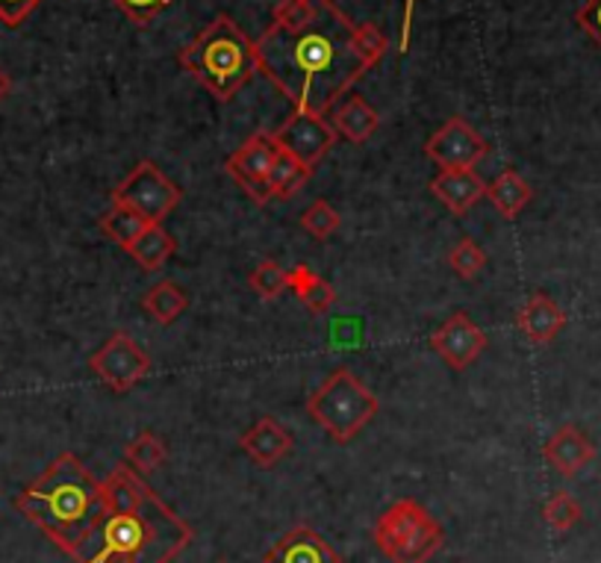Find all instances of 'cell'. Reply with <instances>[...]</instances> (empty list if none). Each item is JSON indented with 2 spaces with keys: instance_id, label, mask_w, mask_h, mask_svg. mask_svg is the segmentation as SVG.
I'll use <instances>...</instances> for the list:
<instances>
[{
  "instance_id": "e0dca14e",
  "label": "cell",
  "mask_w": 601,
  "mask_h": 563,
  "mask_svg": "<svg viewBox=\"0 0 601 563\" xmlns=\"http://www.w3.org/2000/svg\"><path fill=\"white\" fill-rule=\"evenodd\" d=\"M567 310L545 292H534L517 316L519 331L525 333V340L534 342V345H549L551 340H558V333L567 328Z\"/></svg>"
},
{
  "instance_id": "d6986e66",
  "label": "cell",
  "mask_w": 601,
  "mask_h": 563,
  "mask_svg": "<svg viewBox=\"0 0 601 563\" xmlns=\"http://www.w3.org/2000/svg\"><path fill=\"white\" fill-rule=\"evenodd\" d=\"M487 198H490V204L499 210L501 219L510 222V219H517V215L531 204L534 189H531V183H528L517 169H504L499 178L487 187Z\"/></svg>"
},
{
  "instance_id": "ac0fdd59",
  "label": "cell",
  "mask_w": 601,
  "mask_h": 563,
  "mask_svg": "<svg viewBox=\"0 0 601 563\" xmlns=\"http://www.w3.org/2000/svg\"><path fill=\"white\" fill-rule=\"evenodd\" d=\"M333 130H337L339 137H345L348 142H354V145H363L369 139L378 133L381 128V115L378 110H372L369 103L360 98V94H348L345 101L333 107Z\"/></svg>"
},
{
  "instance_id": "9a60e30c",
  "label": "cell",
  "mask_w": 601,
  "mask_h": 563,
  "mask_svg": "<svg viewBox=\"0 0 601 563\" xmlns=\"http://www.w3.org/2000/svg\"><path fill=\"white\" fill-rule=\"evenodd\" d=\"M239 449L263 470L278 466L280 461H287L292 449H296V440L287 431V425H280L274 416H260L254 425L248 428L246 434L239 436Z\"/></svg>"
},
{
  "instance_id": "4dcf8cb0",
  "label": "cell",
  "mask_w": 601,
  "mask_h": 563,
  "mask_svg": "<svg viewBox=\"0 0 601 563\" xmlns=\"http://www.w3.org/2000/svg\"><path fill=\"white\" fill-rule=\"evenodd\" d=\"M42 0H0V21L7 27L24 24L33 16Z\"/></svg>"
},
{
  "instance_id": "8fae6325",
  "label": "cell",
  "mask_w": 601,
  "mask_h": 563,
  "mask_svg": "<svg viewBox=\"0 0 601 563\" xmlns=\"http://www.w3.org/2000/svg\"><path fill=\"white\" fill-rule=\"evenodd\" d=\"M424 154H428V160L440 165V171L474 169L483 157L490 154V142L467 119L454 115L424 142Z\"/></svg>"
},
{
  "instance_id": "6da1fadb",
  "label": "cell",
  "mask_w": 601,
  "mask_h": 563,
  "mask_svg": "<svg viewBox=\"0 0 601 563\" xmlns=\"http://www.w3.org/2000/svg\"><path fill=\"white\" fill-rule=\"evenodd\" d=\"M260 71L296 110L324 115L390 51L374 24H354L333 0H278L257 39Z\"/></svg>"
},
{
  "instance_id": "8992f818",
  "label": "cell",
  "mask_w": 601,
  "mask_h": 563,
  "mask_svg": "<svg viewBox=\"0 0 601 563\" xmlns=\"http://www.w3.org/2000/svg\"><path fill=\"white\" fill-rule=\"evenodd\" d=\"M372 540L392 563H428L445 546V531L424 504L415 499H399L378 516Z\"/></svg>"
},
{
  "instance_id": "e575fe53",
  "label": "cell",
  "mask_w": 601,
  "mask_h": 563,
  "mask_svg": "<svg viewBox=\"0 0 601 563\" xmlns=\"http://www.w3.org/2000/svg\"><path fill=\"white\" fill-rule=\"evenodd\" d=\"M219 563H228V561H219Z\"/></svg>"
},
{
  "instance_id": "277c9868",
  "label": "cell",
  "mask_w": 601,
  "mask_h": 563,
  "mask_svg": "<svg viewBox=\"0 0 601 563\" xmlns=\"http://www.w3.org/2000/svg\"><path fill=\"white\" fill-rule=\"evenodd\" d=\"M178 60L221 103H228L260 71L257 44L230 16L212 18Z\"/></svg>"
},
{
  "instance_id": "3957f363",
  "label": "cell",
  "mask_w": 601,
  "mask_h": 563,
  "mask_svg": "<svg viewBox=\"0 0 601 563\" xmlns=\"http://www.w3.org/2000/svg\"><path fill=\"white\" fill-rule=\"evenodd\" d=\"M12 504L53 546L71 557L80 540L101 522L107 493L103 481L94 479L74 452H62L33 484L16 495Z\"/></svg>"
},
{
  "instance_id": "cb8c5ba5",
  "label": "cell",
  "mask_w": 601,
  "mask_h": 563,
  "mask_svg": "<svg viewBox=\"0 0 601 563\" xmlns=\"http://www.w3.org/2000/svg\"><path fill=\"white\" fill-rule=\"evenodd\" d=\"M148 224L151 222H144L142 215L124 204H112L110 210L101 215L103 237H107L110 242H116L119 248H124V251H128V248L133 245L144 231H148Z\"/></svg>"
},
{
  "instance_id": "52a82bcc",
  "label": "cell",
  "mask_w": 601,
  "mask_h": 563,
  "mask_svg": "<svg viewBox=\"0 0 601 563\" xmlns=\"http://www.w3.org/2000/svg\"><path fill=\"white\" fill-rule=\"evenodd\" d=\"M183 201V189L151 160H139L128 178L112 189V204H124L144 222L162 224Z\"/></svg>"
},
{
  "instance_id": "d4e9b609",
  "label": "cell",
  "mask_w": 601,
  "mask_h": 563,
  "mask_svg": "<svg viewBox=\"0 0 601 563\" xmlns=\"http://www.w3.org/2000/svg\"><path fill=\"white\" fill-rule=\"evenodd\" d=\"M584 511H581V504L569 490H558V493H551V499L542 504V520L549 525L554 534H567L581 522Z\"/></svg>"
},
{
  "instance_id": "f1b7e54d",
  "label": "cell",
  "mask_w": 601,
  "mask_h": 563,
  "mask_svg": "<svg viewBox=\"0 0 601 563\" xmlns=\"http://www.w3.org/2000/svg\"><path fill=\"white\" fill-rule=\"evenodd\" d=\"M301 304H304L313 316H324V313H331V308L337 304V290H333L331 283L324 281L322 274H313V281L307 283L304 290L296 295Z\"/></svg>"
},
{
  "instance_id": "603a6c76",
  "label": "cell",
  "mask_w": 601,
  "mask_h": 563,
  "mask_svg": "<svg viewBox=\"0 0 601 563\" xmlns=\"http://www.w3.org/2000/svg\"><path fill=\"white\" fill-rule=\"evenodd\" d=\"M166 461H169V445L153 431H142L136 440L124 445V463L139 475H153Z\"/></svg>"
},
{
  "instance_id": "9c48e42d",
  "label": "cell",
  "mask_w": 601,
  "mask_h": 563,
  "mask_svg": "<svg viewBox=\"0 0 601 563\" xmlns=\"http://www.w3.org/2000/svg\"><path fill=\"white\" fill-rule=\"evenodd\" d=\"M278 154L280 145L274 142V133L260 130V133L246 139V142L224 160V171L237 180L239 187L246 189V195L251 198L254 204H269V171Z\"/></svg>"
},
{
  "instance_id": "484cf974",
  "label": "cell",
  "mask_w": 601,
  "mask_h": 563,
  "mask_svg": "<svg viewBox=\"0 0 601 563\" xmlns=\"http://www.w3.org/2000/svg\"><path fill=\"white\" fill-rule=\"evenodd\" d=\"M339 224H342V219H339L333 204H328L324 198L313 201V204L304 210V215H301V228H304L313 240H331L333 233L339 231Z\"/></svg>"
},
{
  "instance_id": "7402d4cb",
  "label": "cell",
  "mask_w": 601,
  "mask_h": 563,
  "mask_svg": "<svg viewBox=\"0 0 601 563\" xmlns=\"http://www.w3.org/2000/svg\"><path fill=\"white\" fill-rule=\"evenodd\" d=\"M189 308V299L187 292L180 290L174 281H160L153 283L151 290L142 295V310L148 313V316L153 319L157 324H171L178 322L180 313Z\"/></svg>"
},
{
  "instance_id": "2e32d148",
  "label": "cell",
  "mask_w": 601,
  "mask_h": 563,
  "mask_svg": "<svg viewBox=\"0 0 601 563\" xmlns=\"http://www.w3.org/2000/svg\"><path fill=\"white\" fill-rule=\"evenodd\" d=\"M431 192L449 213L467 215L481 198H487V183L474 169H445L431 180Z\"/></svg>"
},
{
  "instance_id": "4316f807",
  "label": "cell",
  "mask_w": 601,
  "mask_h": 563,
  "mask_svg": "<svg viewBox=\"0 0 601 563\" xmlns=\"http://www.w3.org/2000/svg\"><path fill=\"white\" fill-rule=\"evenodd\" d=\"M449 265H451V272L458 274V278L472 281V278L481 274L483 265H487V254H483V248L478 245V242L463 237V240L449 251Z\"/></svg>"
},
{
  "instance_id": "f546056e",
  "label": "cell",
  "mask_w": 601,
  "mask_h": 563,
  "mask_svg": "<svg viewBox=\"0 0 601 563\" xmlns=\"http://www.w3.org/2000/svg\"><path fill=\"white\" fill-rule=\"evenodd\" d=\"M136 27H148L153 18L166 12L174 0H112Z\"/></svg>"
},
{
  "instance_id": "7a4b0ae2",
  "label": "cell",
  "mask_w": 601,
  "mask_h": 563,
  "mask_svg": "<svg viewBox=\"0 0 601 563\" xmlns=\"http://www.w3.org/2000/svg\"><path fill=\"white\" fill-rule=\"evenodd\" d=\"M107 507L80 546L74 563H171L196 537L160 495L128 463L121 461L103 481Z\"/></svg>"
},
{
  "instance_id": "5bb4252c",
  "label": "cell",
  "mask_w": 601,
  "mask_h": 563,
  "mask_svg": "<svg viewBox=\"0 0 601 563\" xmlns=\"http://www.w3.org/2000/svg\"><path fill=\"white\" fill-rule=\"evenodd\" d=\"M542 458L563 479H575L578 472L595 461V445L578 425H560L542 445Z\"/></svg>"
},
{
  "instance_id": "7c38bea8",
  "label": "cell",
  "mask_w": 601,
  "mask_h": 563,
  "mask_svg": "<svg viewBox=\"0 0 601 563\" xmlns=\"http://www.w3.org/2000/svg\"><path fill=\"white\" fill-rule=\"evenodd\" d=\"M431 349L449 369L467 372L487 351V333L481 331V324L474 322L467 310H458L431 333Z\"/></svg>"
},
{
  "instance_id": "ba28073f",
  "label": "cell",
  "mask_w": 601,
  "mask_h": 563,
  "mask_svg": "<svg viewBox=\"0 0 601 563\" xmlns=\"http://www.w3.org/2000/svg\"><path fill=\"white\" fill-rule=\"evenodd\" d=\"M151 366V358L128 331L112 333L110 340L89 358V369L112 393H130L139 381L148 378Z\"/></svg>"
},
{
  "instance_id": "836d02e7",
  "label": "cell",
  "mask_w": 601,
  "mask_h": 563,
  "mask_svg": "<svg viewBox=\"0 0 601 563\" xmlns=\"http://www.w3.org/2000/svg\"><path fill=\"white\" fill-rule=\"evenodd\" d=\"M9 92H12V80H9V74L3 69H0V103L7 101Z\"/></svg>"
},
{
  "instance_id": "ffe728a7",
  "label": "cell",
  "mask_w": 601,
  "mask_h": 563,
  "mask_svg": "<svg viewBox=\"0 0 601 563\" xmlns=\"http://www.w3.org/2000/svg\"><path fill=\"white\" fill-rule=\"evenodd\" d=\"M313 171L310 165H304L301 160H296L292 154H287L283 148H280V154L274 157L269 171V195L271 201L278 198V201H289V198H296L304 183L313 178Z\"/></svg>"
},
{
  "instance_id": "1f68e13d",
  "label": "cell",
  "mask_w": 601,
  "mask_h": 563,
  "mask_svg": "<svg viewBox=\"0 0 601 563\" xmlns=\"http://www.w3.org/2000/svg\"><path fill=\"white\" fill-rule=\"evenodd\" d=\"M578 27L601 48V0H587L575 16Z\"/></svg>"
},
{
  "instance_id": "4fadbf2b",
  "label": "cell",
  "mask_w": 601,
  "mask_h": 563,
  "mask_svg": "<svg viewBox=\"0 0 601 563\" xmlns=\"http://www.w3.org/2000/svg\"><path fill=\"white\" fill-rule=\"evenodd\" d=\"M263 563H345V557L310 525H292L278 543L266 549Z\"/></svg>"
},
{
  "instance_id": "30bf717a",
  "label": "cell",
  "mask_w": 601,
  "mask_h": 563,
  "mask_svg": "<svg viewBox=\"0 0 601 563\" xmlns=\"http://www.w3.org/2000/svg\"><path fill=\"white\" fill-rule=\"evenodd\" d=\"M339 133L333 130V124L324 115H315V112L296 110L289 115L283 124L274 133V142H278L287 154H292L296 160H301L304 165L315 169L324 157L331 154L333 145H337Z\"/></svg>"
},
{
  "instance_id": "d6a6232c",
  "label": "cell",
  "mask_w": 601,
  "mask_h": 563,
  "mask_svg": "<svg viewBox=\"0 0 601 563\" xmlns=\"http://www.w3.org/2000/svg\"><path fill=\"white\" fill-rule=\"evenodd\" d=\"M413 9H415V0H407V3H404V21H401V42H399V51L401 53L410 51V30H413Z\"/></svg>"
},
{
  "instance_id": "5b68a950",
  "label": "cell",
  "mask_w": 601,
  "mask_h": 563,
  "mask_svg": "<svg viewBox=\"0 0 601 563\" xmlns=\"http://www.w3.org/2000/svg\"><path fill=\"white\" fill-rule=\"evenodd\" d=\"M381 402L351 369H333L307 399V413L333 443L345 445L378 416Z\"/></svg>"
},
{
  "instance_id": "44dd1931",
  "label": "cell",
  "mask_w": 601,
  "mask_h": 563,
  "mask_svg": "<svg viewBox=\"0 0 601 563\" xmlns=\"http://www.w3.org/2000/svg\"><path fill=\"white\" fill-rule=\"evenodd\" d=\"M174 251H178V242L162 224H148V231L128 248V254L142 265L144 272H160Z\"/></svg>"
},
{
  "instance_id": "83f0119b",
  "label": "cell",
  "mask_w": 601,
  "mask_h": 563,
  "mask_svg": "<svg viewBox=\"0 0 601 563\" xmlns=\"http://www.w3.org/2000/svg\"><path fill=\"white\" fill-rule=\"evenodd\" d=\"M248 286L263 301L280 299V295L287 292V269H280L274 260H263V263L251 272V278H248Z\"/></svg>"
}]
</instances>
